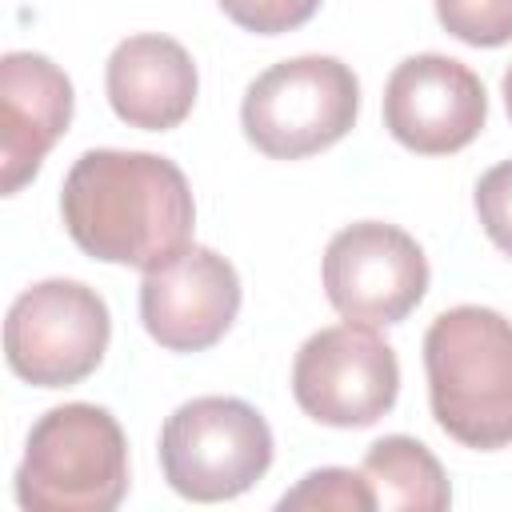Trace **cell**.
Here are the masks:
<instances>
[{"instance_id":"1","label":"cell","mask_w":512,"mask_h":512,"mask_svg":"<svg viewBox=\"0 0 512 512\" xmlns=\"http://www.w3.org/2000/svg\"><path fill=\"white\" fill-rule=\"evenodd\" d=\"M60 216L84 256L148 272L192 244L196 200L168 156L88 148L60 184Z\"/></svg>"},{"instance_id":"2","label":"cell","mask_w":512,"mask_h":512,"mask_svg":"<svg viewBox=\"0 0 512 512\" xmlns=\"http://www.w3.org/2000/svg\"><path fill=\"white\" fill-rule=\"evenodd\" d=\"M424 376L436 424L464 448L512 444V320L456 304L424 332Z\"/></svg>"},{"instance_id":"3","label":"cell","mask_w":512,"mask_h":512,"mask_svg":"<svg viewBox=\"0 0 512 512\" xmlns=\"http://www.w3.org/2000/svg\"><path fill=\"white\" fill-rule=\"evenodd\" d=\"M128 492V436L100 404L48 408L24 444L16 468V504L24 512H112Z\"/></svg>"},{"instance_id":"4","label":"cell","mask_w":512,"mask_h":512,"mask_svg":"<svg viewBox=\"0 0 512 512\" xmlns=\"http://www.w3.org/2000/svg\"><path fill=\"white\" fill-rule=\"evenodd\" d=\"M360 112V80L336 56H292L264 68L240 104L248 144L272 160H304L344 140Z\"/></svg>"},{"instance_id":"5","label":"cell","mask_w":512,"mask_h":512,"mask_svg":"<svg viewBox=\"0 0 512 512\" xmlns=\"http://www.w3.org/2000/svg\"><path fill=\"white\" fill-rule=\"evenodd\" d=\"M160 468L184 500H232L272 468V428L248 400L196 396L164 420Z\"/></svg>"},{"instance_id":"6","label":"cell","mask_w":512,"mask_h":512,"mask_svg":"<svg viewBox=\"0 0 512 512\" xmlns=\"http://www.w3.org/2000/svg\"><path fill=\"white\" fill-rule=\"evenodd\" d=\"M112 316L96 288L80 280H40L24 288L4 320L8 368L36 388H72L108 352Z\"/></svg>"},{"instance_id":"7","label":"cell","mask_w":512,"mask_h":512,"mask_svg":"<svg viewBox=\"0 0 512 512\" xmlns=\"http://www.w3.org/2000/svg\"><path fill=\"white\" fill-rule=\"evenodd\" d=\"M292 396L304 416L328 428H368L400 396V360L368 324L312 332L292 360Z\"/></svg>"},{"instance_id":"8","label":"cell","mask_w":512,"mask_h":512,"mask_svg":"<svg viewBox=\"0 0 512 512\" xmlns=\"http://www.w3.org/2000/svg\"><path fill=\"white\" fill-rule=\"evenodd\" d=\"M320 276L328 304L344 320L388 328L424 300L428 256L404 228L384 220H356L328 240Z\"/></svg>"},{"instance_id":"9","label":"cell","mask_w":512,"mask_h":512,"mask_svg":"<svg viewBox=\"0 0 512 512\" xmlns=\"http://www.w3.org/2000/svg\"><path fill=\"white\" fill-rule=\"evenodd\" d=\"M488 120L480 76L452 56L420 52L392 68L384 84V128L420 156H452L468 148Z\"/></svg>"},{"instance_id":"10","label":"cell","mask_w":512,"mask_h":512,"mask_svg":"<svg viewBox=\"0 0 512 512\" xmlns=\"http://www.w3.org/2000/svg\"><path fill=\"white\" fill-rule=\"evenodd\" d=\"M240 312L236 268L204 244H188L140 280L144 332L168 352H204L224 340Z\"/></svg>"},{"instance_id":"11","label":"cell","mask_w":512,"mask_h":512,"mask_svg":"<svg viewBox=\"0 0 512 512\" xmlns=\"http://www.w3.org/2000/svg\"><path fill=\"white\" fill-rule=\"evenodd\" d=\"M72 80L40 52L0 60V168L4 196H16L72 124Z\"/></svg>"},{"instance_id":"12","label":"cell","mask_w":512,"mask_h":512,"mask_svg":"<svg viewBox=\"0 0 512 512\" xmlns=\"http://www.w3.org/2000/svg\"><path fill=\"white\" fill-rule=\"evenodd\" d=\"M196 88L200 76L188 48L160 32L120 40L104 68V92L112 112L140 132H168L184 124L196 104Z\"/></svg>"},{"instance_id":"13","label":"cell","mask_w":512,"mask_h":512,"mask_svg":"<svg viewBox=\"0 0 512 512\" xmlns=\"http://www.w3.org/2000/svg\"><path fill=\"white\" fill-rule=\"evenodd\" d=\"M376 508H416V512H440L452 504L448 476L440 460L420 444L416 436H384L364 452L360 464Z\"/></svg>"},{"instance_id":"14","label":"cell","mask_w":512,"mask_h":512,"mask_svg":"<svg viewBox=\"0 0 512 512\" xmlns=\"http://www.w3.org/2000/svg\"><path fill=\"white\" fill-rule=\"evenodd\" d=\"M276 508H320V512H372L376 508V496L364 480V472H352V468H312L296 488H288Z\"/></svg>"},{"instance_id":"15","label":"cell","mask_w":512,"mask_h":512,"mask_svg":"<svg viewBox=\"0 0 512 512\" xmlns=\"http://www.w3.org/2000/svg\"><path fill=\"white\" fill-rule=\"evenodd\" d=\"M436 20L472 48H500L512 40V0H436Z\"/></svg>"},{"instance_id":"16","label":"cell","mask_w":512,"mask_h":512,"mask_svg":"<svg viewBox=\"0 0 512 512\" xmlns=\"http://www.w3.org/2000/svg\"><path fill=\"white\" fill-rule=\"evenodd\" d=\"M472 204H476V216H480L484 236H488L504 256H512V160L492 164V168L476 180Z\"/></svg>"},{"instance_id":"17","label":"cell","mask_w":512,"mask_h":512,"mask_svg":"<svg viewBox=\"0 0 512 512\" xmlns=\"http://www.w3.org/2000/svg\"><path fill=\"white\" fill-rule=\"evenodd\" d=\"M232 24L256 36H280L300 24H308L320 8V0H216Z\"/></svg>"},{"instance_id":"18","label":"cell","mask_w":512,"mask_h":512,"mask_svg":"<svg viewBox=\"0 0 512 512\" xmlns=\"http://www.w3.org/2000/svg\"><path fill=\"white\" fill-rule=\"evenodd\" d=\"M500 92H504V108H508V120H512V64H508V72H504Z\"/></svg>"}]
</instances>
